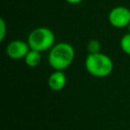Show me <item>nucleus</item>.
Returning <instances> with one entry per match:
<instances>
[{"mask_svg": "<svg viewBox=\"0 0 130 130\" xmlns=\"http://www.w3.org/2000/svg\"><path fill=\"white\" fill-rule=\"evenodd\" d=\"M0 41L3 42L5 37H6V32H7V26H6V22L3 18H0Z\"/></svg>", "mask_w": 130, "mask_h": 130, "instance_id": "9d476101", "label": "nucleus"}, {"mask_svg": "<svg viewBox=\"0 0 130 130\" xmlns=\"http://www.w3.org/2000/svg\"><path fill=\"white\" fill-rule=\"evenodd\" d=\"M101 43L100 41L95 40V39H92L90 40L87 45H86V49H87V52L88 54H94V53H99L101 52Z\"/></svg>", "mask_w": 130, "mask_h": 130, "instance_id": "1a4fd4ad", "label": "nucleus"}, {"mask_svg": "<svg viewBox=\"0 0 130 130\" xmlns=\"http://www.w3.org/2000/svg\"><path fill=\"white\" fill-rule=\"evenodd\" d=\"M126 28H127V31H128V32H130V22L128 23V25H127V27H126Z\"/></svg>", "mask_w": 130, "mask_h": 130, "instance_id": "f8f14e48", "label": "nucleus"}, {"mask_svg": "<svg viewBox=\"0 0 130 130\" xmlns=\"http://www.w3.org/2000/svg\"><path fill=\"white\" fill-rule=\"evenodd\" d=\"M108 19L110 24L116 28L127 27L130 22V8L126 6H116L110 10Z\"/></svg>", "mask_w": 130, "mask_h": 130, "instance_id": "20e7f679", "label": "nucleus"}, {"mask_svg": "<svg viewBox=\"0 0 130 130\" xmlns=\"http://www.w3.org/2000/svg\"><path fill=\"white\" fill-rule=\"evenodd\" d=\"M26 42L31 50L44 52L50 50L55 45L54 31L46 26H39L34 28L27 36Z\"/></svg>", "mask_w": 130, "mask_h": 130, "instance_id": "7ed1b4c3", "label": "nucleus"}, {"mask_svg": "<svg viewBox=\"0 0 130 130\" xmlns=\"http://www.w3.org/2000/svg\"><path fill=\"white\" fill-rule=\"evenodd\" d=\"M24 63L28 66V67H37L42 60V55L41 52L36 51V50H29V52L26 54V56L24 57Z\"/></svg>", "mask_w": 130, "mask_h": 130, "instance_id": "0eeeda50", "label": "nucleus"}, {"mask_svg": "<svg viewBox=\"0 0 130 130\" xmlns=\"http://www.w3.org/2000/svg\"><path fill=\"white\" fill-rule=\"evenodd\" d=\"M67 3L69 4H73V5H76V4H79L80 2H82L83 0H65Z\"/></svg>", "mask_w": 130, "mask_h": 130, "instance_id": "9b49d317", "label": "nucleus"}, {"mask_svg": "<svg viewBox=\"0 0 130 130\" xmlns=\"http://www.w3.org/2000/svg\"><path fill=\"white\" fill-rule=\"evenodd\" d=\"M30 47L27 42L21 40H13L6 46V55L13 60L24 59L26 54L29 52Z\"/></svg>", "mask_w": 130, "mask_h": 130, "instance_id": "39448f33", "label": "nucleus"}, {"mask_svg": "<svg viewBox=\"0 0 130 130\" xmlns=\"http://www.w3.org/2000/svg\"><path fill=\"white\" fill-rule=\"evenodd\" d=\"M121 50L128 56H130V32L125 34L120 40Z\"/></svg>", "mask_w": 130, "mask_h": 130, "instance_id": "6e6552de", "label": "nucleus"}, {"mask_svg": "<svg viewBox=\"0 0 130 130\" xmlns=\"http://www.w3.org/2000/svg\"><path fill=\"white\" fill-rule=\"evenodd\" d=\"M84 67L91 76L104 78L113 72L114 62L110 56L99 52L94 54H87L84 61Z\"/></svg>", "mask_w": 130, "mask_h": 130, "instance_id": "f03ea898", "label": "nucleus"}, {"mask_svg": "<svg viewBox=\"0 0 130 130\" xmlns=\"http://www.w3.org/2000/svg\"><path fill=\"white\" fill-rule=\"evenodd\" d=\"M67 82L66 74L61 70H54L48 77V86L54 91L62 90Z\"/></svg>", "mask_w": 130, "mask_h": 130, "instance_id": "423d86ee", "label": "nucleus"}, {"mask_svg": "<svg viewBox=\"0 0 130 130\" xmlns=\"http://www.w3.org/2000/svg\"><path fill=\"white\" fill-rule=\"evenodd\" d=\"M75 50L73 46L66 42L55 44L48 54V63L53 70H66L74 61Z\"/></svg>", "mask_w": 130, "mask_h": 130, "instance_id": "f257e3e1", "label": "nucleus"}]
</instances>
